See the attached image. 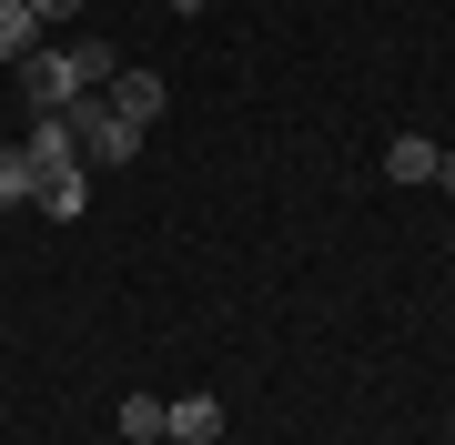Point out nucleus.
I'll list each match as a JSON object with an SVG mask.
<instances>
[{
	"label": "nucleus",
	"mask_w": 455,
	"mask_h": 445,
	"mask_svg": "<svg viewBox=\"0 0 455 445\" xmlns=\"http://www.w3.org/2000/svg\"><path fill=\"white\" fill-rule=\"evenodd\" d=\"M385 172H395V182H435V142H425V132L385 142Z\"/></svg>",
	"instance_id": "0eeeda50"
},
{
	"label": "nucleus",
	"mask_w": 455,
	"mask_h": 445,
	"mask_svg": "<svg viewBox=\"0 0 455 445\" xmlns=\"http://www.w3.org/2000/svg\"><path fill=\"white\" fill-rule=\"evenodd\" d=\"M41 51V11L31 0H0V61H31Z\"/></svg>",
	"instance_id": "39448f33"
},
{
	"label": "nucleus",
	"mask_w": 455,
	"mask_h": 445,
	"mask_svg": "<svg viewBox=\"0 0 455 445\" xmlns=\"http://www.w3.org/2000/svg\"><path fill=\"white\" fill-rule=\"evenodd\" d=\"M31 11H41V31H51V20H71V11H82V0H31Z\"/></svg>",
	"instance_id": "9d476101"
},
{
	"label": "nucleus",
	"mask_w": 455,
	"mask_h": 445,
	"mask_svg": "<svg viewBox=\"0 0 455 445\" xmlns=\"http://www.w3.org/2000/svg\"><path fill=\"white\" fill-rule=\"evenodd\" d=\"M20 152H31V172L51 182V172H71V152H82V142H71L61 112H31V142H20Z\"/></svg>",
	"instance_id": "7ed1b4c3"
},
{
	"label": "nucleus",
	"mask_w": 455,
	"mask_h": 445,
	"mask_svg": "<svg viewBox=\"0 0 455 445\" xmlns=\"http://www.w3.org/2000/svg\"><path fill=\"white\" fill-rule=\"evenodd\" d=\"M163 415H172L163 395H122V435L132 445H163Z\"/></svg>",
	"instance_id": "1a4fd4ad"
},
{
	"label": "nucleus",
	"mask_w": 455,
	"mask_h": 445,
	"mask_svg": "<svg viewBox=\"0 0 455 445\" xmlns=\"http://www.w3.org/2000/svg\"><path fill=\"white\" fill-rule=\"evenodd\" d=\"M172 11H203V0H172Z\"/></svg>",
	"instance_id": "f8f14e48"
},
{
	"label": "nucleus",
	"mask_w": 455,
	"mask_h": 445,
	"mask_svg": "<svg viewBox=\"0 0 455 445\" xmlns=\"http://www.w3.org/2000/svg\"><path fill=\"white\" fill-rule=\"evenodd\" d=\"M112 112L132 132H152V122H163V71H112Z\"/></svg>",
	"instance_id": "f03ea898"
},
{
	"label": "nucleus",
	"mask_w": 455,
	"mask_h": 445,
	"mask_svg": "<svg viewBox=\"0 0 455 445\" xmlns=\"http://www.w3.org/2000/svg\"><path fill=\"white\" fill-rule=\"evenodd\" d=\"M163 435H172V445H212V435H223V405H212V395H172Z\"/></svg>",
	"instance_id": "20e7f679"
},
{
	"label": "nucleus",
	"mask_w": 455,
	"mask_h": 445,
	"mask_svg": "<svg viewBox=\"0 0 455 445\" xmlns=\"http://www.w3.org/2000/svg\"><path fill=\"white\" fill-rule=\"evenodd\" d=\"M71 142H82L92 152V163H132V152H142V132H132V122L112 112V91H71Z\"/></svg>",
	"instance_id": "f257e3e1"
},
{
	"label": "nucleus",
	"mask_w": 455,
	"mask_h": 445,
	"mask_svg": "<svg viewBox=\"0 0 455 445\" xmlns=\"http://www.w3.org/2000/svg\"><path fill=\"white\" fill-rule=\"evenodd\" d=\"M11 203H41V172H31V152H0V213H11Z\"/></svg>",
	"instance_id": "6e6552de"
},
{
	"label": "nucleus",
	"mask_w": 455,
	"mask_h": 445,
	"mask_svg": "<svg viewBox=\"0 0 455 445\" xmlns=\"http://www.w3.org/2000/svg\"><path fill=\"white\" fill-rule=\"evenodd\" d=\"M112 445H132V435H112Z\"/></svg>",
	"instance_id": "ddd939ff"
},
{
	"label": "nucleus",
	"mask_w": 455,
	"mask_h": 445,
	"mask_svg": "<svg viewBox=\"0 0 455 445\" xmlns=\"http://www.w3.org/2000/svg\"><path fill=\"white\" fill-rule=\"evenodd\" d=\"M435 182H445V193H455V152H435Z\"/></svg>",
	"instance_id": "9b49d317"
},
{
	"label": "nucleus",
	"mask_w": 455,
	"mask_h": 445,
	"mask_svg": "<svg viewBox=\"0 0 455 445\" xmlns=\"http://www.w3.org/2000/svg\"><path fill=\"white\" fill-rule=\"evenodd\" d=\"M82 203H92V182H82V163L41 182V213H51V223H82Z\"/></svg>",
	"instance_id": "423d86ee"
}]
</instances>
